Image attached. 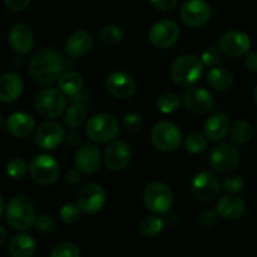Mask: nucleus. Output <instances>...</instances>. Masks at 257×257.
<instances>
[{"instance_id":"obj_11","label":"nucleus","mask_w":257,"mask_h":257,"mask_svg":"<svg viewBox=\"0 0 257 257\" xmlns=\"http://www.w3.org/2000/svg\"><path fill=\"white\" fill-rule=\"evenodd\" d=\"M212 9L206 0H187L180 7V18L183 23L192 28L204 26L211 19Z\"/></svg>"},{"instance_id":"obj_6","label":"nucleus","mask_w":257,"mask_h":257,"mask_svg":"<svg viewBox=\"0 0 257 257\" xmlns=\"http://www.w3.org/2000/svg\"><path fill=\"white\" fill-rule=\"evenodd\" d=\"M174 196L172 190L164 183H150L144 190V203L152 212L163 214L172 208Z\"/></svg>"},{"instance_id":"obj_22","label":"nucleus","mask_w":257,"mask_h":257,"mask_svg":"<svg viewBox=\"0 0 257 257\" xmlns=\"http://www.w3.org/2000/svg\"><path fill=\"white\" fill-rule=\"evenodd\" d=\"M9 134L16 138H27L34 132L36 120L27 112H14L8 117L6 122Z\"/></svg>"},{"instance_id":"obj_10","label":"nucleus","mask_w":257,"mask_h":257,"mask_svg":"<svg viewBox=\"0 0 257 257\" xmlns=\"http://www.w3.org/2000/svg\"><path fill=\"white\" fill-rule=\"evenodd\" d=\"M190 189H192L193 196L197 199L209 202L218 197L219 192H221V182L216 174L203 170L194 175L192 184H190Z\"/></svg>"},{"instance_id":"obj_20","label":"nucleus","mask_w":257,"mask_h":257,"mask_svg":"<svg viewBox=\"0 0 257 257\" xmlns=\"http://www.w3.org/2000/svg\"><path fill=\"white\" fill-rule=\"evenodd\" d=\"M9 44L18 54H27L34 46V36L31 28L24 24H17L9 32Z\"/></svg>"},{"instance_id":"obj_23","label":"nucleus","mask_w":257,"mask_h":257,"mask_svg":"<svg viewBox=\"0 0 257 257\" xmlns=\"http://www.w3.org/2000/svg\"><path fill=\"white\" fill-rule=\"evenodd\" d=\"M246 211V204L239 197L234 194L223 196L218 199L216 204V213L219 214L222 218L234 221L241 218Z\"/></svg>"},{"instance_id":"obj_3","label":"nucleus","mask_w":257,"mask_h":257,"mask_svg":"<svg viewBox=\"0 0 257 257\" xmlns=\"http://www.w3.org/2000/svg\"><path fill=\"white\" fill-rule=\"evenodd\" d=\"M6 219L12 228L18 231L32 228L36 221V211L31 199L26 196L11 199L6 208Z\"/></svg>"},{"instance_id":"obj_35","label":"nucleus","mask_w":257,"mask_h":257,"mask_svg":"<svg viewBox=\"0 0 257 257\" xmlns=\"http://www.w3.org/2000/svg\"><path fill=\"white\" fill-rule=\"evenodd\" d=\"M49 257H81V251L72 242H62L52 249Z\"/></svg>"},{"instance_id":"obj_43","label":"nucleus","mask_w":257,"mask_h":257,"mask_svg":"<svg viewBox=\"0 0 257 257\" xmlns=\"http://www.w3.org/2000/svg\"><path fill=\"white\" fill-rule=\"evenodd\" d=\"M32 0H4L7 8L12 12H22L31 4Z\"/></svg>"},{"instance_id":"obj_15","label":"nucleus","mask_w":257,"mask_h":257,"mask_svg":"<svg viewBox=\"0 0 257 257\" xmlns=\"http://www.w3.org/2000/svg\"><path fill=\"white\" fill-rule=\"evenodd\" d=\"M182 102L189 111L199 115H204L213 110V96L202 87H189L182 96Z\"/></svg>"},{"instance_id":"obj_41","label":"nucleus","mask_w":257,"mask_h":257,"mask_svg":"<svg viewBox=\"0 0 257 257\" xmlns=\"http://www.w3.org/2000/svg\"><path fill=\"white\" fill-rule=\"evenodd\" d=\"M244 187V182L239 175H229L224 178L223 180V189L228 192L229 194H236L239 193Z\"/></svg>"},{"instance_id":"obj_49","label":"nucleus","mask_w":257,"mask_h":257,"mask_svg":"<svg viewBox=\"0 0 257 257\" xmlns=\"http://www.w3.org/2000/svg\"><path fill=\"white\" fill-rule=\"evenodd\" d=\"M4 209H6V204H4V198H3V196L0 194V216L3 214Z\"/></svg>"},{"instance_id":"obj_9","label":"nucleus","mask_w":257,"mask_h":257,"mask_svg":"<svg viewBox=\"0 0 257 257\" xmlns=\"http://www.w3.org/2000/svg\"><path fill=\"white\" fill-rule=\"evenodd\" d=\"M239 160V153L232 144L221 143L216 145L209 153V165L216 172L226 174L237 167Z\"/></svg>"},{"instance_id":"obj_16","label":"nucleus","mask_w":257,"mask_h":257,"mask_svg":"<svg viewBox=\"0 0 257 257\" xmlns=\"http://www.w3.org/2000/svg\"><path fill=\"white\" fill-rule=\"evenodd\" d=\"M219 48L229 57H242L251 48V39L246 33L239 31H229L222 36Z\"/></svg>"},{"instance_id":"obj_7","label":"nucleus","mask_w":257,"mask_h":257,"mask_svg":"<svg viewBox=\"0 0 257 257\" xmlns=\"http://www.w3.org/2000/svg\"><path fill=\"white\" fill-rule=\"evenodd\" d=\"M29 173L38 184L51 185L58 179L59 164L51 155H36L29 163Z\"/></svg>"},{"instance_id":"obj_17","label":"nucleus","mask_w":257,"mask_h":257,"mask_svg":"<svg viewBox=\"0 0 257 257\" xmlns=\"http://www.w3.org/2000/svg\"><path fill=\"white\" fill-rule=\"evenodd\" d=\"M130 158H132L130 145L123 140H116L107 147L103 160L108 169L112 172H118L128 164Z\"/></svg>"},{"instance_id":"obj_1","label":"nucleus","mask_w":257,"mask_h":257,"mask_svg":"<svg viewBox=\"0 0 257 257\" xmlns=\"http://www.w3.org/2000/svg\"><path fill=\"white\" fill-rule=\"evenodd\" d=\"M64 71V59L59 52L52 48L39 49L29 62V72L36 82L51 85L59 80Z\"/></svg>"},{"instance_id":"obj_26","label":"nucleus","mask_w":257,"mask_h":257,"mask_svg":"<svg viewBox=\"0 0 257 257\" xmlns=\"http://www.w3.org/2000/svg\"><path fill=\"white\" fill-rule=\"evenodd\" d=\"M9 252L13 257H32L36 252V241L29 234H17L9 243Z\"/></svg>"},{"instance_id":"obj_36","label":"nucleus","mask_w":257,"mask_h":257,"mask_svg":"<svg viewBox=\"0 0 257 257\" xmlns=\"http://www.w3.org/2000/svg\"><path fill=\"white\" fill-rule=\"evenodd\" d=\"M122 38L123 33L117 26H106L101 31V39H102L103 43L108 44V46H115L118 42L122 41Z\"/></svg>"},{"instance_id":"obj_18","label":"nucleus","mask_w":257,"mask_h":257,"mask_svg":"<svg viewBox=\"0 0 257 257\" xmlns=\"http://www.w3.org/2000/svg\"><path fill=\"white\" fill-rule=\"evenodd\" d=\"M106 90L116 98L132 97L137 90V83L130 75L125 72H113L106 80Z\"/></svg>"},{"instance_id":"obj_46","label":"nucleus","mask_w":257,"mask_h":257,"mask_svg":"<svg viewBox=\"0 0 257 257\" xmlns=\"http://www.w3.org/2000/svg\"><path fill=\"white\" fill-rule=\"evenodd\" d=\"M64 139H66L67 144L71 145V147H77V145L81 143V140H82L81 139V135L78 134V133H75V132L70 133V134L64 138Z\"/></svg>"},{"instance_id":"obj_2","label":"nucleus","mask_w":257,"mask_h":257,"mask_svg":"<svg viewBox=\"0 0 257 257\" xmlns=\"http://www.w3.org/2000/svg\"><path fill=\"white\" fill-rule=\"evenodd\" d=\"M202 61L194 56L183 54L177 57L172 63L170 68V77L173 82L180 87H189L198 82L203 73Z\"/></svg>"},{"instance_id":"obj_29","label":"nucleus","mask_w":257,"mask_h":257,"mask_svg":"<svg viewBox=\"0 0 257 257\" xmlns=\"http://www.w3.org/2000/svg\"><path fill=\"white\" fill-rule=\"evenodd\" d=\"M86 118H87V110L82 103H75L70 106L64 113V123L72 128L82 125Z\"/></svg>"},{"instance_id":"obj_51","label":"nucleus","mask_w":257,"mask_h":257,"mask_svg":"<svg viewBox=\"0 0 257 257\" xmlns=\"http://www.w3.org/2000/svg\"><path fill=\"white\" fill-rule=\"evenodd\" d=\"M3 125H4V118H3V116L0 115V128L3 127Z\"/></svg>"},{"instance_id":"obj_39","label":"nucleus","mask_w":257,"mask_h":257,"mask_svg":"<svg viewBox=\"0 0 257 257\" xmlns=\"http://www.w3.org/2000/svg\"><path fill=\"white\" fill-rule=\"evenodd\" d=\"M81 209L76 204H64L59 212V217H61L62 222L64 223H75L80 219Z\"/></svg>"},{"instance_id":"obj_48","label":"nucleus","mask_w":257,"mask_h":257,"mask_svg":"<svg viewBox=\"0 0 257 257\" xmlns=\"http://www.w3.org/2000/svg\"><path fill=\"white\" fill-rule=\"evenodd\" d=\"M8 239V233H7L6 228L3 226H0V246H3Z\"/></svg>"},{"instance_id":"obj_19","label":"nucleus","mask_w":257,"mask_h":257,"mask_svg":"<svg viewBox=\"0 0 257 257\" xmlns=\"http://www.w3.org/2000/svg\"><path fill=\"white\" fill-rule=\"evenodd\" d=\"M101 164V153L95 145H83L77 150L75 157L76 169L83 174H93Z\"/></svg>"},{"instance_id":"obj_44","label":"nucleus","mask_w":257,"mask_h":257,"mask_svg":"<svg viewBox=\"0 0 257 257\" xmlns=\"http://www.w3.org/2000/svg\"><path fill=\"white\" fill-rule=\"evenodd\" d=\"M216 216H217L216 212L207 209V211H203L198 216V223L203 227L212 226V224L214 223V221H216Z\"/></svg>"},{"instance_id":"obj_25","label":"nucleus","mask_w":257,"mask_h":257,"mask_svg":"<svg viewBox=\"0 0 257 257\" xmlns=\"http://www.w3.org/2000/svg\"><path fill=\"white\" fill-rule=\"evenodd\" d=\"M229 118L226 113L216 112L204 123V137L211 142H219L229 133Z\"/></svg>"},{"instance_id":"obj_37","label":"nucleus","mask_w":257,"mask_h":257,"mask_svg":"<svg viewBox=\"0 0 257 257\" xmlns=\"http://www.w3.org/2000/svg\"><path fill=\"white\" fill-rule=\"evenodd\" d=\"M201 61L204 66H212V67H216L217 64H219L222 61H223V52L221 51L219 47H214V46L208 47V48L202 53Z\"/></svg>"},{"instance_id":"obj_13","label":"nucleus","mask_w":257,"mask_h":257,"mask_svg":"<svg viewBox=\"0 0 257 257\" xmlns=\"http://www.w3.org/2000/svg\"><path fill=\"white\" fill-rule=\"evenodd\" d=\"M179 27L173 21H159L152 27L149 32V39L154 47L159 49H167L177 43L179 38Z\"/></svg>"},{"instance_id":"obj_12","label":"nucleus","mask_w":257,"mask_h":257,"mask_svg":"<svg viewBox=\"0 0 257 257\" xmlns=\"http://www.w3.org/2000/svg\"><path fill=\"white\" fill-rule=\"evenodd\" d=\"M106 202L105 189L97 183H88L80 190L77 206L86 214H95L102 209Z\"/></svg>"},{"instance_id":"obj_42","label":"nucleus","mask_w":257,"mask_h":257,"mask_svg":"<svg viewBox=\"0 0 257 257\" xmlns=\"http://www.w3.org/2000/svg\"><path fill=\"white\" fill-rule=\"evenodd\" d=\"M150 3L160 12H172L177 8L178 0H150Z\"/></svg>"},{"instance_id":"obj_50","label":"nucleus","mask_w":257,"mask_h":257,"mask_svg":"<svg viewBox=\"0 0 257 257\" xmlns=\"http://www.w3.org/2000/svg\"><path fill=\"white\" fill-rule=\"evenodd\" d=\"M253 101H254V103H256V106H257V86H256V88H254V91H253Z\"/></svg>"},{"instance_id":"obj_38","label":"nucleus","mask_w":257,"mask_h":257,"mask_svg":"<svg viewBox=\"0 0 257 257\" xmlns=\"http://www.w3.org/2000/svg\"><path fill=\"white\" fill-rule=\"evenodd\" d=\"M123 132L126 133H137L139 132L143 126V118L139 113L130 112L126 113L122 117V122H121Z\"/></svg>"},{"instance_id":"obj_14","label":"nucleus","mask_w":257,"mask_h":257,"mask_svg":"<svg viewBox=\"0 0 257 257\" xmlns=\"http://www.w3.org/2000/svg\"><path fill=\"white\" fill-rule=\"evenodd\" d=\"M66 138V132L61 123L56 121H47L42 123L36 132L34 142L42 150H53Z\"/></svg>"},{"instance_id":"obj_24","label":"nucleus","mask_w":257,"mask_h":257,"mask_svg":"<svg viewBox=\"0 0 257 257\" xmlns=\"http://www.w3.org/2000/svg\"><path fill=\"white\" fill-rule=\"evenodd\" d=\"M23 80L17 73H7L0 77V101L6 103L14 102L23 93Z\"/></svg>"},{"instance_id":"obj_30","label":"nucleus","mask_w":257,"mask_h":257,"mask_svg":"<svg viewBox=\"0 0 257 257\" xmlns=\"http://www.w3.org/2000/svg\"><path fill=\"white\" fill-rule=\"evenodd\" d=\"M231 138L237 145H243L249 142L252 137V126L247 121L239 120L233 123L231 128Z\"/></svg>"},{"instance_id":"obj_5","label":"nucleus","mask_w":257,"mask_h":257,"mask_svg":"<svg viewBox=\"0 0 257 257\" xmlns=\"http://www.w3.org/2000/svg\"><path fill=\"white\" fill-rule=\"evenodd\" d=\"M36 110L46 118H56L66 110L67 101L63 93L57 88H44L36 97Z\"/></svg>"},{"instance_id":"obj_31","label":"nucleus","mask_w":257,"mask_h":257,"mask_svg":"<svg viewBox=\"0 0 257 257\" xmlns=\"http://www.w3.org/2000/svg\"><path fill=\"white\" fill-rule=\"evenodd\" d=\"M163 229H164V222H163L162 218L157 216L147 217L140 223V232L145 237H150V238L159 236L163 232Z\"/></svg>"},{"instance_id":"obj_47","label":"nucleus","mask_w":257,"mask_h":257,"mask_svg":"<svg viewBox=\"0 0 257 257\" xmlns=\"http://www.w3.org/2000/svg\"><path fill=\"white\" fill-rule=\"evenodd\" d=\"M66 178H67V182L68 183H72V184H75V183H78L81 179V172L78 169H71L70 172L67 173V175H66Z\"/></svg>"},{"instance_id":"obj_32","label":"nucleus","mask_w":257,"mask_h":257,"mask_svg":"<svg viewBox=\"0 0 257 257\" xmlns=\"http://www.w3.org/2000/svg\"><path fill=\"white\" fill-rule=\"evenodd\" d=\"M180 103H182V100L179 98V96L173 92L163 93L162 96H159L157 101L158 108L163 113L175 112L179 108Z\"/></svg>"},{"instance_id":"obj_28","label":"nucleus","mask_w":257,"mask_h":257,"mask_svg":"<svg viewBox=\"0 0 257 257\" xmlns=\"http://www.w3.org/2000/svg\"><path fill=\"white\" fill-rule=\"evenodd\" d=\"M59 91L63 95L76 96L81 92L83 88V78L80 73L77 72H66L59 77L58 80Z\"/></svg>"},{"instance_id":"obj_45","label":"nucleus","mask_w":257,"mask_h":257,"mask_svg":"<svg viewBox=\"0 0 257 257\" xmlns=\"http://www.w3.org/2000/svg\"><path fill=\"white\" fill-rule=\"evenodd\" d=\"M246 68L252 73H257V52H248L244 58Z\"/></svg>"},{"instance_id":"obj_27","label":"nucleus","mask_w":257,"mask_h":257,"mask_svg":"<svg viewBox=\"0 0 257 257\" xmlns=\"http://www.w3.org/2000/svg\"><path fill=\"white\" fill-rule=\"evenodd\" d=\"M207 83L218 91H227L233 85V76L226 68L213 67L207 73Z\"/></svg>"},{"instance_id":"obj_8","label":"nucleus","mask_w":257,"mask_h":257,"mask_svg":"<svg viewBox=\"0 0 257 257\" xmlns=\"http://www.w3.org/2000/svg\"><path fill=\"white\" fill-rule=\"evenodd\" d=\"M152 142L160 152H174L182 143V133L175 123L160 121L153 127Z\"/></svg>"},{"instance_id":"obj_21","label":"nucleus","mask_w":257,"mask_h":257,"mask_svg":"<svg viewBox=\"0 0 257 257\" xmlns=\"http://www.w3.org/2000/svg\"><path fill=\"white\" fill-rule=\"evenodd\" d=\"M92 36L87 31L80 29L68 37L64 44V52L71 58H77L85 56L92 48Z\"/></svg>"},{"instance_id":"obj_40","label":"nucleus","mask_w":257,"mask_h":257,"mask_svg":"<svg viewBox=\"0 0 257 257\" xmlns=\"http://www.w3.org/2000/svg\"><path fill=\"white\" fill-rule=\"evenodd\" d=\"M34 227L41 233H51L56 228V221L53 217L48 216V214H39L38 217H36Z\"/></svg>"},{"instance_id":"obj_34","label":"nucleus","mask_w":257,"mask_h":257,"mask_svg":"<svg viewBox=\"0 0 257 257\" xmlns=\"http://www.w3.org/2000/svg\"><path fill=\"white\" fill-rule=\"evenodd\" d=\"M29 170V165L22 158H14L7 165V174L13 179H22Z\"/></svg>"},{"instance_id":"obj_33","label":"nucleus","mask_w":257,"mask_h":257,"mask_svg":"<svg viewBox=\"0 0 257 257\" xmlns=\"http://www.w3.org/2000/svg\"><path fill=\"white\" fill-rule=\"evenodd\" d=\"M184 148L192 154H199L207 149V138L198 133H192L184 139Z\"/></svg>"},{"instance_id":"obj_4","label":"nucleus","mask_w":257,"mask_h":257,"mask_svg":"<svg viewBox=\"0 0 257 257\" xmlns=\"http://www.w3.org/2000/svg\"><path fill=\"white\" fill-rule=\"evenodd\" d=\"M118 122L112 115L97 113L88 118L86 125V134L92 142L103 143L112 142L118 135Z\"/></svg>"}]
</instances>
